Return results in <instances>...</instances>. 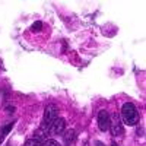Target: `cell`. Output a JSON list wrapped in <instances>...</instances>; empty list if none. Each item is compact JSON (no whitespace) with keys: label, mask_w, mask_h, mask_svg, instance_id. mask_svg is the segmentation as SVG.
<instances>
[{"label":"cell","mask_w":146,"mask_h":146,"mask_svg":"<svg viewBox=\"0 0 146 146\" xmlns=\"http://www.w3.org/2000/svg\"><path fill=\"white\" fill-rule=\"evenodd\" d=\"M120 118H123V121L127 126H136L140 120V115H139L137 108L131 102H126L121 107V117Z\"/></svg>","instance_id":"1"},{"label":"cell","mask_w":146,"mask_h":146,"mask_svg":"<svg viewBox=\"0 0 146 146\" xmlns=\"http://www.w3.org/2000/svg\"><path fill=\"white\" fill-rule=\"evenodd\" d=\"M110 130H111V135L114 137H121L124 135V127L123 123H121V118L117 113H113L110 115Z\"/></svg>","instance_id":"2"},{"label":"cell","mask_w":146,"mask_h":146,"mask_svg":"<svg viewBox=\"0 0 146 146\" xmlns=\"http://www.w3.org/2000/svg\"><path fill=\"white\" fill-rule=\"evenodd\" d=\"M57 118H58V108L54 104L47 105L45 107V111H44V126L50 127Z\"/></svg>","instance_id":"3"},{"label":"cell","mask_w":146,"mask_h":146,"mask_svg":"<svg viewBox=\"0 0 146 146\" xmlns=\"http://www.w3.org/2000/svg\"><path fill=\"white\" fill-rule=\"evenodd\" d=\"M64 129H66V120L58 117L54 123L50 126V133H51V135H63Z\"/></svg>","instance_id":"4"},{"label":"cell","mask_w":146,"mask_h":146,"mask_svg":"<svg viewBox=\"0 0 146 146\" xmlns=\"http://www.w3.org/2000/svg\"><path fill=\"white\" fill-rule=\"evenodd\" d=\"M98 127L101 131H107L110 127V114L105 110H101L98 113Z\"/></svg>","instance_id":"5"},{"label":"cell","mask_w":146,"mask_h":146,"mask_svg":"<svg viewBox=\"0 0 146 146\" xmlns=\"http://www.w3.org/2000/svg\"><path fill=\"white\" fill-rule=\"evenodd\" d=\"M63 139H64V143H66V145L72 143L73 140L76 139V131L73 130V129H70V130L64 131V135H63Z\"/></svg>","instance_id":"6"},{"label":"cell","mask_w":146,"mask_h":146,"mask_svg":"<svg viewBox=\"0 0 146 146\" xmlns=\"http://www.w3.org/2000/svg\"><path fill=\"white\" fill-rule=\"evenodd\" d=\"M25 146H42V142L36 140V139H28L25 142Z\"/></svg>","instance_id":"7"},{"label":"cell","mask_w":146,"mask_h":146,"mask_svg":"<svg viewBox=\"0 0 146 146\" xmlns=\"http://www.w3.org/2000/svg\"><path fill=\"white\" fill-rule=\"evenodd\" d=\"M12 127H13V123H7L6 126H3V129H2V131H0V133H2L3 136H6L7 133L12 130Z\"/></svg>","instance_id":"8"},{"label":"cell","mask_w":146,"mask_h":146,"mask_svg":"<svg viewBox=\"0 0 146 146\" xmlns=\"http://www.w3.org/2000/svg\"><path fill=\"white\" fill-rule=\"evenodd\" d=\"M42 146H60V143L53 140V139H47V140L42 142Z\"/></svg>","instance_id":"9"},{"label":"cell","mask_w":146,"mask_h":146,"mask_svg":"<svg viewBox=\"0 0 146 146\" xmlns=\"http://www.w3.org/2000/svg\"><path fill=\"white\" fill-rule=\"evenodd\" d=\"M41 28H42V23L40 22V21H36L34 25L31 27V31H34V32H38V31H41Z\"/></svg>","instance_id":"10"},{"label":"cell","mask_w":146,"mask_h":146,"mask_svg":"<svg viewBox=\"0 0 146 146\" xmlns=\"http://www.w3.org/2000/svg\"><path fill=\"white\" fill-rule=\"evenodd\" d=\"M6 113H7V114H13V113H15V107H7V108H6Z\"/></svg>","instance_id":"11"},{"label":"cell","mask_w":146,"mask_h":146,"mask_svg":"<svg viewBox=\"0 0 146 146\" xmlns=\"http://www.w3.org/2000/svg\"><path fill=\"white\" fill-rule=\"evenodd\" d=\"M95 145H96V146H105V145H104V143H102V142H96V143H95Z\"/></svg>","instance_id":"12"},{"label":"cell","mask_w":146,"mask_h":146,"mask_svg":"<svg viewBox=\"0 0 146 146\" xmlns=\"http://www.w3.org/2000/svg\"><path fill=\"white\" fill-rule=\"evenodd\" d=\"M3 139H5V136L2 135V133H0V143H2V142H3Z\"/></svg>","instance_id":"13"}]
</instances>
